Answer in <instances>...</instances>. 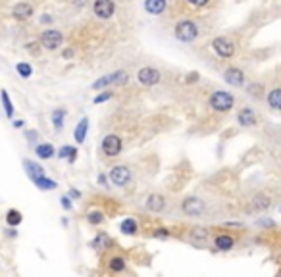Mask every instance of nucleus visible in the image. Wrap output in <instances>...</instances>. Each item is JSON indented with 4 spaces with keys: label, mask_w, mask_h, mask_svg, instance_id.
<instances>
[{
    "label": "nucleus",
    "mask_w": 281,
    "mask_h": 277,
    "mask_svg": "<svg viewBox=\"0 0 281 277\" xmlns=\"http://www.w3.org/2000/svg\"><path fill=\"white\" fill-rule=\"evenodd\" d=\"M179 214L187 220H216V212L212 208V202L206 201L200 194H185L177 206Z\"/></svg>",
    "instance_id": "1"
},
{
    "label": "nucleus",
    "mask_w": 281,
    "mask_h": 277,
    "mask_svg": "<svg viewBox=\"0 0 281 277\" xmlns=\"http://www.w3.org/2000/svg\"><path fill=\"white\" fill-rule=\"evenodd\" d=\"M212 233L214 229L203 223H189V225H179L174 229V237L181 239L183 243L191 245L198 250H206L212 247Z\"/></svg>",
    "instance_id": "2"
},
{
    "label": "nucleus",
    "mask_w": 281,
    "mask_h": 277,
    "mask_svg": "<svg viewBox=\"0 0 281 277\" xmlns=\"http://www.w3.org/2000/svg\"><path fill=\"white\" fill-rule=\"evenodd\" d=\"M275 202H277V199H275V194L270 189H260V191H256L249 201L245 202L243 214H247V216H258V214H264V212L271 210L275 206Z\"/></svg>",
    "instance_id": "3"
},
{
    "label": "nucleus",
    "mask_w": 281,
    "mask_h": 277,
    "mask_svg": "<svg viewBox=\"0 0 281 277\" xmlns=\"http://www.w3.org/2000/svg\"><path fill=\"white\" fill-rule=\"evenodd\" d=\"M239 243H241V231L218 227L212 233V249L216 252H231L239 247Z\"/></svg>",
    "instance_id": "4"
},
{
    "label": "nucleus",
    "mask_w": 281,
    "mask_h": 277,
    "mask_svg": "<svg viewBox=\"0 0 281 277\" xmlns=\"http://www.w3.org/2000/svg\"><path fill=\"white\" fill-rule=\"evenodd\" d=\"M233 106H235V95H231L229 91H214L210 98H208V108L212 112H218V114H227L231 112Z\"/></svg>",
    "instance_id": "5"
},
{
    "label": "nucleus",
    "mask_w": 281,
    "mask_h": 277,
    "mask_svg": "<svg viewBox=\"0 0 281 277\" xmlns=\"http://www.w3.org/2000/svg\"><path fill=\"white\" fill-rule=\"evenodd\" d=\"M102 266H104L106 273H110V275H122L124 271H127L129 262H127L124 252L112 249L106 256H102Z\"/></svg>",
    "instance_id": "6"
},
{
    "label": "nucleus",
    "mask_w": 281,
    "mask_h": 277,
    "mask_svg": "<svg viewBox=\"0 0 281 277\" xmlns=\"http://www.w3.org/2000/svg\"><path fill=\"white\" fill-rule=\"evenodd\" d=\"M108 179L112 183V187H117V189H126L131 185L133 181V170L126 166V164H117V166H112L108 170Z\"/></svg>",
    "instance_id": "7"
},
{
    "label": "nucleus",
    "mask_w": 281,
    "mask_h": 277,
    "mask_svg": "<svg viewBox=\"0 0 281 277\" xmlns=\"http://www.w3.org/2000/svg\"><path fill=\"white\" fill-rule=\"evenodd\" d=\"M127 83H129L127 71L117 69V71H112V73L102 75L100 79H97L91 87H93L95 91H106V89H110V87H114V85H127Z\"/></svg>",
    "instance_id": "8"
},
{
    "label": "nucleus",
    "mask_w": 281,
    "mask_h": 277,
    "mask_svg": "<svg viewBox=\"0 0 281 277\" xmlns=\"http://www.w3.org/2000/svg\"><path fill=\"white\" fill-rule=\"evenodd\" d=\"M145 210L148 214H154V216L166 214L170 210V199L166 196L164 192H150L145 199Z\"/></svg>",
    "instance_id": "9"
},
{
    "label": "nucleus",
    "mask_w": 281,
    "mask_h": 277,
    "mask_svg": "<svg viewBox=\"0 0 281 277\" xmlns=\"http://www.w3.org/2000/svg\"><path fill=\"white\" fill-rule=\"evenodd\" d=\"M89 247L95 250V254H98V256L102 258V256H106L108 252L114 249L116 245H114V239L110 237L108 231H97L95 237H93L91 243H89Z\"/></svg>",
    "instance_id": "10"
},
{
    "label": "nucleus",
    "mask_w": 281,
    "mask_h": 277,
    "mask_svg": "<svg viewBox=\"0 0 281 277\" xmlns=\"http://www.w3.org/2000/svg\"><path fill=\"white\" fill-rule=\"evenodd\" d=\"M100 150L104 156L108 158H116L122 154L124 150V141H122V137L116 133H108L104 139H102V143H100Z\"/></svg>",
    "instance_id": "11"
},
{
    "label": "nucleus",
    "mask_w": 281,
    "mask_h": 277,
    "mask_svg": "<svg viewBox=\"0 0 281 277\" xmlns=\"http://www.w3.org/2000/svg\"><path fill=\"white\" fill-rule=\"evenodd\" d=\"M198 37V27L196 23L191 21V19H183L175 25V38L181 41V43H191L194 38Z\"/></svg>",
    "instance_id": "12"
},
{
    "label": "nucleus",
    "mask_w": 281,
    "mask_h": 277,
    "mask_svg": "<svg viewBox=\"0 0 281 277\" xmlns=\"http://www.w3.org/2000/svg\"><path fill=\"white\" fill-rule=\"evenodd\" d=\"M137 81L145 87H154L162 81V73L152 66H145L137 71Z\"/></svg>",
    "instance_id": "13"
},
{
    "label": "nucleus",
    "mask_w": 281,
    "mask_h": 277,
    "mask_svg": "<svg viewBox=\"0 0 281 277\" xmlns=\"http://www.w3.org/2000/svg\"><path fill=\"white\" fill-rule=\"evenodd\" d=\"M62 41H64V35L60 33L58 29H47L41 33V45L47 50H56V48L62 47Z\"/></svg>",
    "instance_id": "14"
},
{
    "label": "nucleus",
    "mask_w": 281,
    "mask_h": 277,
    "mask_svg": "<svg viewBox=\"0 0 281 277\" xmlns=\"http://www.w3.org/2000/svg\"><path fill=\"white\" fill-rule=\"evenodd\" d=\"M223 81L227 83V85L235 87V89H239V87L245 85V81H247V75H245V71H243L241 67H227L225 71H223Z\"/></svg>",
    "instance_id": "15"
},
{
    "label": "nucleus",
    "mask_w": 281,
    "mask_h": 277,
    "mask_svg": "<svg viewBox=\"0 0 281 277\" xmlns=\"http://www.w3.org/2000/svg\"><path fill=\"white\" fill-rule=\"evenodd\" d=\"M95 16L100 19H110L116 12V2L114 0H95L93 4Z\"/></svg>",
    "instance_id": "16"
},
{
    "label": "nucleus",
    "mask_w": 281,
    "mask_h": 277,
    "mask_svg": "<svg viewBox=\"0 0 281 277\" xmlns=\"http://www.w3.org/2000/svg\"><path fill=\"white\" fill-rule=\"evenodd\" d=\"M212 48H214V52L222 58H233V54H235V45H233L229 38H225V37L214 38Z\"/></svg>",
    "instance_id": "17"
},
{
    "label": "nucleus",
    "mask_w": 281,
    "mask_h": 277,
    "mask_svg": "<svg viewBox=\"0 0 281 277\" xmlns=\"http://www.w3.org/2000/svg\"><path fill=\"white\" fill-rule=\"evenodd\" d=\"M237 124L241 127H254L258 124V115L252 110L251 106H243L241 110L237 112Z\"/></svg>",
    "instance_id": "18"
},
{
    "label": "nucleus",
    "mask_w": 281,
    "mask_h": 277,
    "mask_svg": "<svg viewBox=\"0 0 281 277\" xmlns=\"http://www.w3.org/2000/svg\"><path fill=\"white\" fill-rule=\"evenodd\" d=\"M85 220H87V223L91 227H100V225L106 221V212L102 210V208H98V206L89 208V210L85 212Z\"/></svg>",
    "instance_id": "19"
},
{
    "label": "nucleus",
    "mask_w": 281,
    "mask_h": 277,
    "mask_svg": "<svg viewBox=\"0 0 281 277\" xmlns=\"http://www.w3.org/2000/svg\"><path fill=\"white\" fill-rule=\"evenodd\" d=\"M23 168H25V173H27V177H29L31 181H33V179H39L43 175H47V173H45V168H43L41 164L29 160V158L23 160Z\"/></svg>",
    "instance_id": "20"
},
{
    "label": "nucleus",
    "mask_w": 281,
    "mask_h": 277,
    "mask_svg": "<svg viewBox=\"0 0 281 277\" xmlns=\"http://www.w3.org/2000/svg\"><path fill=\"white\" fill-rule=\"evenodd\" d=\"M12 16L18 19V21H25V19H29L33 16V6H31L29 2H20V4L14 6Z\"/></svg>",
    "instance_id": "21"
},
{
    "label": "nucleus",
    "mask_w": 281,
    "mask_h": 277,
    "mask_svg": "<svg viewBox=\"0 0 281 277\" xmlns=\"http://www.w3.org/2000/svg\"><path fill=\"white\" fill-rule=\"evenodd\" d=\"M148 237L158 241H168L174 237V229L172 227H164V225H154L148 229Z\"/></svg>",
    "instance_id": "22"
},
{
    "label": "nucleus",
    "mask_w": 281,
    "mask_h": 277,
    "mask_svg": "<svg viewBox=\"0 0 281 277\" xmlns=\"http://www.w3.org/2000/svg\"><path fill=\"white\" fill-rule=\"evenodd\" d=\"M119 231H122L124 235L135 237V235H139L141 227H139V221H137L135 218H126V220L119 223Z\"/></svg>",
    "instance_id": "23"
},
{
    "label": "nucleus",
    "mask_w": 281,
    "mask_h": 277,
    "mask_svg": "<svg viewBox=\"0 0 281 277\" xmlns=\"http://www.w3.org/2000/svg\"><path fill=\"white\" fill-rule=\"evenodd\" d=\"M87 131H89V117H81L79 124L75 125V129H73V139H75V143H79V144L85 143Z\"/></svg>",
    "instance_id": "24"
},
{
    "label": "nucleus",
    "mask_w": 281,
    "mask_h": 277,
    "mask_svg": "<svg viewBox=\"0 0 281 277\" xmlns=\"http://www.w3.org/2000/svg\"><path fill=\"white\" fill-rule=\"evenodd\" d=\"M66 108H54L52 110V114H50V120H52V125H54V131L60 133L62 129H64V122H66Z\"/></svg>",
    "instance_id": "25"
},
{
    "label": "nucleus",
    "mask_w": 281,
    "mask_h": 277,
    "mask_svg": "<svg viewBox=\"0 0 281 277\" xmlns=\"http://www.w3.org/2000/svg\"><path fill=\"white\" fill-rule=\"evenodd\" d=\"M266 102H268V106H270L271 110L281 112V87H273L271 91H268Z\"/></svg>",
    "instance_id": "26"
},
{
    "label": "nucleus",
    "mask_w": 281,
    "mask_h": 277,
    "mask_svg": "<svg viewBox=\"0 0 281 277\" xmlns=\"http://www.w3.org/2000/svg\"><path fill=\"white\" fill-rule=\"evenodd\" d=\"M35 154L39 156L41 160H50V158L56 156V148L50 143H39L35 144Z\"/></svg>",
    "instance_id": "27"
},
{
    "label": "nucleus",
    "mask_w": 281,
    "mask_h": 277,
    "mask_svg": "<svg viewBox=\"0 0 281 277\" xmlns=\"http://www.w3.org/2000/svg\"><path fill=\"white\" fill-rule=\"evenodd\" d=\"M77 154H79V150L75 148V146H71V144H64L58 152H56V156H58L60 160H68L69 164H75V160H77Z\"/></svg>",
    "instance_id": "28"
},
{
    "label": "nucleus",
    "mask_w": 281,
    "mask_h": 277,
    "mask_svg": "<svg viewBox=\"0 0 281 277\" xmlns=\"http://www.w3.org/2000/svg\"><path fill=\"white\" fill-rule=\"evenodd\" d=\"M33 185H35L39 191H56V189H58V181L50 179L49 175H43L39 179H33Z\"/></svg>",
    "instance_id": "29"
},
{
    "label": "nucleus",
    "mask_w": 281,
    "mask_h": 277,
    "mask_svg": "<svg viewBox=\"0 0 281 277\" xmlns=\"http://www.w3.org/2000/svg\"><path fill=\"white\" fill-rule=\"evenodd\" d=\"M166 0H145V10L152 16H158L166 10Z\"/></svg>",
    "instance_id": "30"
},
{
    "label": "nucleus",
    "mask_w": 281,
    "mask_h": 277,
    "mask_svg": "<svg viewBox=\"0 0 281 277\" xmlns=\"http://www.w3.org/2000/svg\"><path fill=\"white\" fill-rule=\"evenodd\" d=\"M6 225L8 227H16L18 229V225H20L21 221H23V214L20 210H16V208H10V210L6 212Z\"/></svg>",
    "instance_id": "31"
},
{
    "label": "nucleus",
    "mask_w": 281,
    "mask_h": 277,
    "mask_svg": "<svg viewBox=\"0 0 281 277\" xmlns=\"http://www.w3.org/2000/svg\"><path fill=\"white\" fill-rule=\"evenodd\" d=\"M0 100H2V108H4V114L6 117H14V104H12V98L8 95V91H0Z\"/></svg>",
    "instance_id": "32"
},
{
    "label": "nucleus",
    "mask_w": 281,
    "mask_h": 277,
    "mask_svg": "<svg viewBox=\"0 0 281 277\" xmlns=\"http://www.w3.org/2000/svg\"><path fill=\"white\" fill-rule=\"evenodd\" d=\"M247 95L256 98V100H262L264 98V85L262 83H249L247 87Z\"/></svg>",
    "instance_id": "33"
},
{
    "label": "nucleus",
    "mask_w": 281,
    "mask_h": 277,
    "mask_svg": "<svg viewBox=\"0 0 281 277\" xmlns=\"http://www.w3.org/2000/svg\"><path fill=\"white\" fill-rule=\"evenodd\" d=\"M16 71H18V75H20L21 79H29V77L33 75V67H31V64H27V62H18V64H16Z\"/></svg>",
    "instance_id": "34"
},
{
    "label": "nucleus",
    "mask_w": 281,
    "mask_h": 277,
    "mask_svg": "<svg viewBox=\"0 0 281 277\" xmlns=\"http://www.w3.org/2000/svg\"><path fill=\"white\" fill-rule=\"evenodd\" d=\"M110 98H114V91H112V89H106V91H102L100 95L95 96L93 102H95V104H102V102H106Z\"/></svg>",
    "instance_id": "35"
},
{
    "label": "nucleus",
    "mask_w": 281,
    "mask_h": 277,
    "mask_svg": "<svg viewBox=\"0 0 281 277\" xmlns=\"http://www.w3.org/2000/svg\"><path fill=\"white\" fill-rule=\"evenodd\" d=\"M222 227L233 229V231H245V223H243V221H223Z\"/></svg>",
    "instance_id": "36"
},
{
    "label": "nucleus",
    "mask_w": 281,
    "mask_h": 277,
    "mask_svg": "<svg viewBox=\"0 0 281 277\" xmlns=\"http://www.w3.org/2000/svg\"><path fill=\"white\" fill-rule=\"evenodd\" d=\"M60 206H62V208H64L66 212H71V210H73V202H71V199H69L68 194L60 199Z\"/></svg>",
    "instance_id": "37"
},
{
    "label": "nucleus",
    "mask_w": 281,
    "mask_h": 277,
    "mask_svg": "<svg viewBox=\"0 0 281 277\" xmlns=\"http://www.w3.org/2000/svg\"><path fill=\"white\" fill-rule=\"evenodd\" d=\"M25 139H27V143L29 144H35L37 143V139H39V133H37L35 129H27V131H25Z\"/></svg>",
    "instance_id": "38"
},
{
    "label": "nucleus",
    "mask_w": 281,
    "mask_h": 277,
    "mask_svg": "<svg viewBox=\"0 0 281 277\" xmlns=\"http://www.w3.org/2000/svg\"><path fill=\"white\" fill-rule=\"evenodd\" d=\"M98 185L104 187V189H110V187H112V183H110L106 173H98Z\"/></svg>",
    "instance_id": "39"
},
{
    "label": "nucleus",
    "mask_w": 281,
    "mask_h": 277,
    "mask_svg": "<svg viewBox=\"0 0 281 277\" xmlns=\"http://www.w3.org/2000/svg\"><path fill=\"white\" fill-rule=\"evenodd\" d=\"M256 225L258 227H275V221L270 218H260V220H256Z\"/></svg>",
    "instance_id": "40"
},
{
    "label": "nucleus",
    "mask_w": 281,
    "mask_h": 277,
    "mask_svg": "<svg viewBox=\"0 0 281 277\" xmlns=\"http://www.w3.org/2000/svg\"><path fill=\"white\" fill-rule=\"evenodd\" d=\"M4 235H6L8 239H18V231H16V227H6V229H4Z\"/></svg>",
    "instance_id": "41"
},
{
    "label": "nucleus",
    "mask_w": 281,
    "mask_h": 277,
    "mask_svg": "<svg viewBox=\"0 0 281 277\" xmlns=\"http://www.w3.org/2000/svg\"><path fill=\"white\" fill-rule=\"evenodd\" d=\"M68 196L71 199V201H79V199H81V191H77V189H73V187H71L69 192H68Z\"/></svg>",
    "instance_id": "42"
},
{
    "label": "nucleus",
    "mask_w": 281,
    "mask_h": 277,
    "mask_svg": "<svg viewBox=\"0 0 281 277\" xmlns=\"http://www.w3.org/2000/svg\"><path fill=\"white\" fill-rule=\"evenodd\" d=\"M189 4L194 6V8H203V6L208 4V0H189Z\"/></svg>",
    "instance_id": "43"
},
{
    "label": "nucleus",
    "mask_w": 281,
    "mask_h": 277,
    "mask_svg": "<svg viewBox=\"0 0 281 277\" xmlns=\"http://www.w3.org/2000/svg\"><path fill=\"white\" fill-rule=\"evenodd\" d=\"M39 43H35V41H33V43H27V45H25V48H27V50H29V52H33V54H37V52H39Z\"/></svg>",
    "instance_id": "44"
},
{
    "label": "nucleus",
    "mask_w": 281,
    "mask_h": 277,
    "mask_svg": "<svg viewBox=\"0 0 281 277\" xmlns=\"http://www.w3.org/2000/svg\"><path fill=\"white\" fill-rule=\"evenodd\" d=\"M14 127H16V129H21V127H23V125H25V122H23V120H16V122H14Z\"/></svg>",
    "instance_id": "45"
},
{
    "label": "nucleus",
    "mask_w": 281,
    "mask_h": 277,
    "mask_svg": "<svg viewBox=\"0 0 281 277\" xmlns=\"http://www.w3.org/2000/svg\"><path fill=\"white\" fill-rule=\"evenodd\" d=\"M73 4H75V6H85L87 0H73Z\"/></svg>",
    "instance_id": "46"
},
{
    "label": "nucleus",
    "mask_w": 281,
    "mask_h": 277,
    "mask_svg": "<svg viewBox=\"0 0 281 277\" xmlns=\"http://www.w3.org/2000/svg\"><path fill=\"white\" fill-rule=\"evenodd\" d=\"M73 56V50H66V52H64V58H71Z\"/></svg>",
    "instance_id": "47"
},
{
    "label": "nucleus",
    "mask_w": 281,
    "mask_h": 277,
    "mask_svg": "<svg viewBox=\"0 0 281 277\" xmlns=\"http://www.w3.org/2000/svg\"><path fill=\"white\" fill-rule=\"evenodd\" d=\"M277 277H281V269H279V273H277Z\"/></svg>",
    "instance_id": "48"
}]
</instances>
